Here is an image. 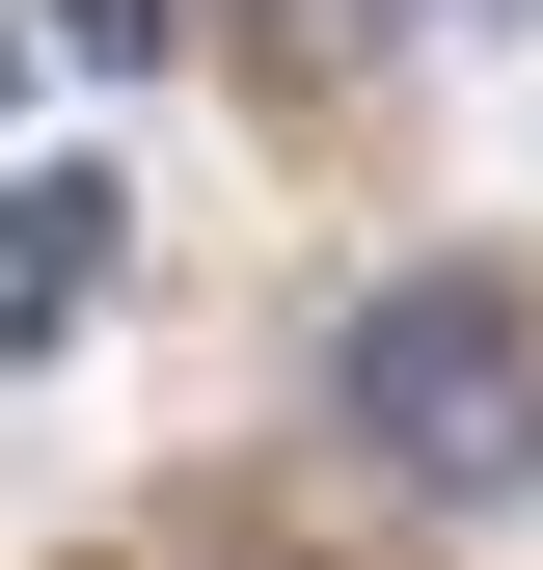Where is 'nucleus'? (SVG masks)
<instances>
[{
  "instance_id": "f257e3e1",
  "label": "nucleus",
  "mask_w": 543,
  "mask_h": 570,
  "mask_svg": "<svg viewBox=\"0 0 543 570\" xmlns=\"http://www.w3.org/2000/svg\"><path fill=\"white\" fill-rule=\"evenodd\" d=\"M326 407H354L381 489L490 517V489H543V299L516 272H381V299L326 326Z\"/></svg>"
},
{
  "instance_id": "f03ea898",
  "label": "nucleus",
  "mask_w": 543,
  "mask_h": 570,
  "mask_svg": "<svg viewBox=\"0 0 543 570\" xmlns=\"http://www.w3.org/2000/svg\"><path fill=\"white\" fill-rule=\"evenodd\" d=\"M109 272H136V190L109 164H28V190H0V326H28V353H82Z\"/></svg>"
},
{
  "instance_id": "7ed1b4c3",
  "label": "nucleus",
  "mask_w": 543,
  "mask_h": 570,
  "mask_svg": "<svg viewBox=\"0 0 543 570\" xmlns=\"http://www.w3.org/2000/svg\"><path fill=\"white\" fill-rule=\"evenodd\" d=\"M55 28V82H164V0H28Z\"/></svg>"
},
{
  "instance_id": "20e7f679",
  "label": "nucleus",
  "mask_w": 543,
  "mask_h": 570,
  "mask_svg": "<svg viewBox=\"0 0 543 570\" xmlns=\"http://www.w3.org/2000/svg\"><path fill=\"white\" fill-rule=\"evenodd\" d=\"M381 28H516V0H381Z\"/></svg>"
},
{
  "instance_id": "39448f33",
  "label": "nucleus",
  "mask_w": 543,
  "mask_h": 570,
  "mask_svg": "<svg viewBox=\"0 0 543 570\" xmlns=\"http://www.w3.org/2000/svg\"><path fill=\"white\" fill-rule=\"evenodd\" d=\"M0 109H28V28H0Z\"/></svg>"
}]
</instances>
